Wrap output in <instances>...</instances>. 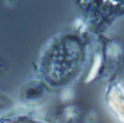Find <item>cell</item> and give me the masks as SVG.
<instances>
[{"label": "cell", "mask_w": 124, "mask_h": 123, "mask_svg": "<svg viewBox=\"0 0 124 123\" xmlns=\"http://www.w3.org/2000/svg\"><path fill=\"white\" fill-rule=\"evenodd\" d=\"M101 62V59L100 57H97V58L96 59L95 64L93 66L92 70L87 79L88 81H90L92 80L95 76L97 71L98 70V69L100 67Z\"/></svg>", "instance_id": "obj_1"}]
</instances>
